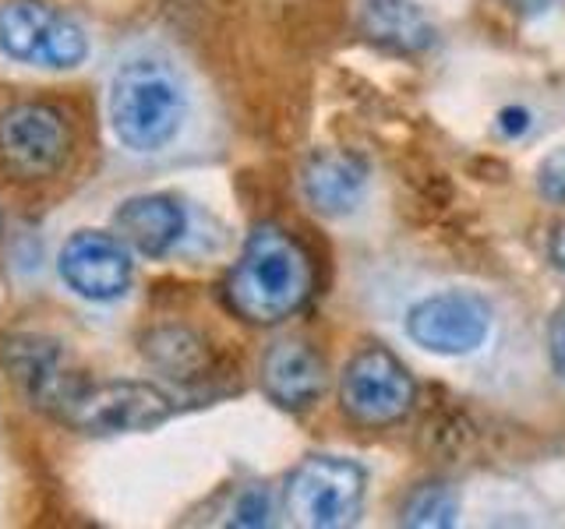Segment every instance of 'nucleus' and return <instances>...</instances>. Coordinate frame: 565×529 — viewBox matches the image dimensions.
Masks as SVG:
<instances>
[{
	"mask_svg": "<svg viewBox=\"0 0 565 529\" xmlns=\"http://www.w3.org/2000/svg\"><path fill=\"white\" fill-rule=\"evenodd\" d=\"M71 149H75V131L57 106L14 102L0 114V170L11 181H50L67 166Z\"/></svg>",
	"mask_w": 565,
	"mask_h": 529,
	"instance_id": "nucleus-4",
	"label": "nucleus"
},
{
	"mask_svg": "<svg viewBox=\"0 0 565 529\" xmlns=\"http://www.w3.org/2000/svg\"><path fill=\"white\" fill-rule=\"evenodd\" d=\"M0 53L18 64L71 71L88 57L85 29L50 0H4L0 4Z\"/></svg>",
	"mask_w": 565,
	"mask_h": 529,
	"instance_id": "nucleus-5",
	"label": "nucleus"
},
{
	"mask_svg": "<svg viewBox=\"0 0 565 529\" xmlns=\"http://www.w3.org/2000/svg\"><path fill=\"white\" fill-rule=\"evenodd\" d=\"M173 417V399L149 381H93L85 378L78 392L67 399L57 423L88 434H138L152 431Z\"/></svg>",
	"mask_w": 565,
	"mask_h": 529,
	"instance_id": "nucleus-3",
	"label": "nucleus"
},
{
	"mask_svg": "<svg viewBox=\"0 0 565 529\" xmlns=\"http://www.w3.org/2000/svg\"><path fill=\"white\" fill-rule=\"evenodd\" d=\"M537 187H541V194H544L547 202H555V205L565 202V145L555 149V152L541 163Z\"/></svg>",
	"mask_w": 565,
	"mask_h": 529,
	"instance_id": "nucleus-18",
	"label": "nucleus"
},
{
	"mask_svg": "<svg viewBox=\"0 0 565 529\" xmlns=\"http://www.w3.org/2000/svg\"><path fill=\"white\" fill-rule=\"evenodd\" d=\"M459 516V498L449 484H424L403 505V526L414 529H446Z\"/></svg>",
	"mask_w": 565,
	"mask_h": 529,
	"instance_id": "nucleus-16",
	"label": "nucleus"
},
{
	"mask_svg": "<svg viewBox=\"0 0 565 529\" xmlns=\"http://www.w3.org/2000/svg\"><path fill=\"white\" fill-rule=\"evenodd\" d=\"M361 32L393 53H424L435 43L431 18L414 0H367L361 11Z\"/></svg>",
	"mask_w": 565,
	"mask_h": 529,
	"instance_id": "nucleus-14",
	"label": "nucleus"
},
{
	"mask_svg": "<svg viewBox=\"0 0 565 529\" xmlns=\"http://www.w3.org/2000/svg\"><path fill=\"white\" fill-rule=\"evenodd\" d=\"M547 353H552L555 375L565 381V304L552 314V325H547Z\"/></svg>",
	"mask_w": 565,
	"mask_h": 529,
	"instance_id": "nucleus-19",
	"label": "nucleus"
},
{
	"mask_svg": "<svg viewBox=\"0 0 565 529\" xmlns=\"http://www.w3.org/2000/svg\"><path fill=\"white\" fill-rule=\"evenodd\" d=\"M555 0H516V8H523L526 14H541V11H547L552 8Z\"/></svg>",
	"mask_w": 565,
	"mask_h": 529,
	"instance_id": "nucleus-22",
	"label": "nucleus"
},
{
	"mask_svg": "<svg viewBox=\"0 0 565 529\" xmlns=\"http://www.w3.org/2000/svg\"><path fill=\"white\" fill-rule=\"evenodd\" d=\"M230 522L234 526H269L273 522V494L269 487H244L237 498H234V508H230Z\"/></svg>",
	"mask_w": 565,
	"mask_h": 529,
	"instance_id": "nucleus-17",
	"label": "nucleus"
},
{
	"mask_svg": "<svg viewBox=\"0 0 565 529\" xmlns=\"http://www.w3.org/2000/svg\"><path fill=\"white\" fill-rule=\"evenodd\" d=\"M300 191H305V202L322 216H347L364 202L367 166L353 152L322 149L300 170Z\"/></svg>",
	"mask_w": 565,
	"mask_h": 529,
	"instance_id": "nucleus-12",
	"label": "nucleus"
},
{
	"mask_svg": "<svg viewBox=\"0 0 565 529\" xmlns=\"http://www.w3.org/2000/svg\"><path fill=\"white\" fill-rule=\"evenodd\" d=\"M315 293V264L294 234L276 223L252 229L226 276V304L247 325H279Z\"/></svg>",
	"mask_w": 565,
	"mask_h": 529,
	"instance_id": "nucleus-1",
	"label": "nucleus"
},
{
	"mask_svg": "<svg viewBox=\"0 0 565 529\" xmlns=\"http://www.w3.org/2000/svg\"><path fill=\"white\" fill-rule=\"evenodd\" d=\"M491 332V307L484 296L467 290H446L424 296L406 314V335L441 357H463L473 353Z\"/></svg>",
	"mask_w": 565,
	"mask_h": 529,
	"instance_id": "nucleus-9",
	"label": "nucleus"
},
{
	"mask_svg": "<svg viewBox=\"0 0 565 529\" xmlns=\"http://www.w3.org/2000/svg\"><path fill=\"white\" fill-rule=\"evenodd\" d=\"M184 88L156 57H131L110 82V128L131 152H159L181 131Z\"/></svg>",
	"mask_w": 565,
	"mask_h": 529,
	"instance_id": "nucleus-2",
	"label": "nucleus"
},
{
	"mask_svg": "<svg viewBox=\"0 0 565 529\" xmlns=\"http://www.w3.org/2000/svg\"><path fill=\"white\" fill-rule=\"evenodd\" d=\"M499 123H502V131L509 138H520L526 128H530V114L523 110V106H509V110L499 114Z\"/></svg>",
	"mask_w": 565,
	"mask_h": 529,
	"instance_id": "nucleus-20",
	"label": "nucleus"
},
{
	"mask_svg": "<svg viewBox=\"0 0 565 529\" xmlns=\"http://www.w3.org/2000/svg\"><path fill=\"white\" fill-rule=\"evenodd\" d=\"M141 353L177 381H194L209 370V349L194 332L188 328H156L141 339Z\"/></svg>",
	"mask_w": 565,
	"mask_h": 529,
	"instance_id": "nucleus-15",
	"label": "nucleus"
},
{
	"mask_svg": "<svg viewBox=\"0 0 565 529\" xmlns=\"http://www.w3.org/2000/svg\"><path fill=\"white\" fill-rule=\"evenodd\" d=\"M552 261L565 272V223L558 226V234L552 237Z\"/></svg>",
	"mask_w": 565,
	"mask_h": 529,
	"instance_id": "nucleus-21",
	"label": "nucleus"
},
{
	"mask_svg": "<svg viewBox=\"0 0 565 529\" xmlns=\"http://www.w3.org/2000/svg\"><path fill=\"white\" fill-rule=\"evenodd\" d=\"M117 237L146 258H163L184 234V208L167 194H138L114 216Z\"/></svg>",
	"mask_w": 565,
	"mask_h": 529,
	"instance_id": "nucleus-13",
	"label": "nucleus"
},
{
	"mask_svg": "<svg viewBox=\"0 0 565 529\" xmlns=\"http://www.w3.org/2000/svg\"><path fill=\"white\" fill-rule=\"evenodd\" d=\"M61 279L85 300L124 296L131 282V255L120 237L103 234V229H78L61 247Z\"/></svg>",
	"mask_w": 565,
	"mask_h": 529,
	"instance_id": "nucleus-10",
	"label": "nucleus"
},
{
	"mask_svg": "<svg viewBox=\"0 0 565 529\" xmlns=\"http://www.w3.org/2000/svg\"><path fill=\"white\" fill-rule=\"evenodd\" d=\"M262 392L279 410L300 413L326 392V364L322 357L300 339L273 343L262 357Z\"/></svg>",
	"mask_w": 565,
	"mask_h": 529,
	"instance_id": "nucleus-11",
	"label": "nucleus"
},
{
	"mask_svg": "<svg viewBox=\"0 0 565 529\" xmlns=\"http://www.w3.org/2000/svg\"><path fill=\"white\" fill-rule=\"evenodd\" d=\"M367 476L358 463L335 455L305 458L287 481V511L297 526L340 529L358 522Z\"/></svg>",
	"mask_w": 565,
	"mask_h": 529,
	"instance_id": "nucleus-6",
	"label": "nucleus"
},
{
	"mask_svg": "<svg viewBox=\"0 0 565 529\" xmlns=\"http://www.w3.org/2000/svg\"><path fill=\"white\" fill-rule=\"evenodd\" d=\"M414 378L385 346H364L343 370V410L364 428H388L414 406Z\"/></svg>",
	"mask_w": 565,
	"mask_h": 529,
	"instance_id": "nucleus-8",
	"label": "nucleus"
},
{
	"mask_svg": "<svg viewBox=\"0 0 565 529\" xmlns=\"http://www.w3.org/2000/svg\"><path fill=\"white\" fill-rule=\"evenodd\" d=\"M0 364H4L11 385L22 392L43 417L57 420L67 399L78 392L88 378L85 370L67 357L64 346L50 335L14 332L0 343Z\"/></svg>",
	"mask_w": 565,
	"mask_h": 529,
	"instance_id": "nucleus-7",
	"label": "nucleus"
}]
</instances>
